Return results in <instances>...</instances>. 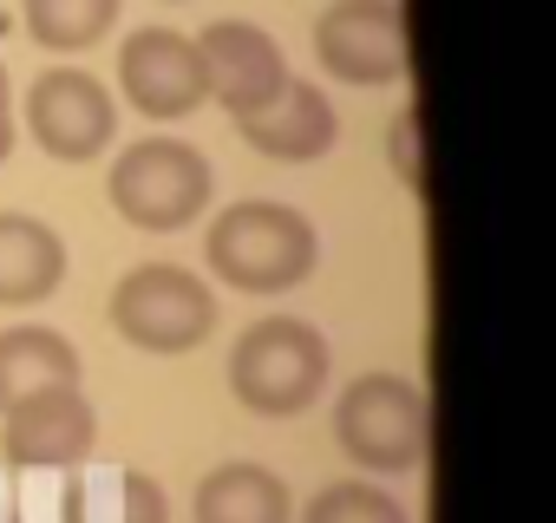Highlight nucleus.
Instances as JSON below:
<instances>
[{
    "label": "nucleus",
    "instance_id": "obj_1",
    "mask_svg": "<svg viewBox=\"0 0 556 523\" xmlns=\"http://www.w3.org/2000/svg\"><path fill=\"white\" fill-rule=\"evenodd\" d=\"M203 255H210V276L242 289V295H289V289H302L315 276L321 235H315V222L302 209L249 196V203H229L210 222Z\"/></svg>",
    "mask_w": 556,
    "mask_h": 523
},
{
    "label": "nucleus",
    "instance_id": "obj_2",
    "mask_svg": "<svg viewBox=\"0 0 556 523\" xmlns=\"http://www.w3.org/2000/svg\"><path fill=\"white\" fill-rule=\"evenodd\" d=\"M328 367L334 360H328L321 328H308L295 315H268V321L242 328V341L229 354V393L262 419H295L321 399Z\"/></svg>",
    "mask_w": 556,
    "mask_h": 523
},
{
    "label": "nucleus",
    "instance_id": "obj_3",
    "mask_svg": "<svg viewBox=\"0 0 556 523\" xmlns=\"http://www.w3.org/2000/svg\"><path fill=\"white\" fill-rule=\"evenodd\" d=\"M112 209L131 222V229H151V235H170L184 222H197L210 209V190H216V170L197 144L184 138H138L131 151L112 157Z\"/></svg>",
    "mask_w": 556,
    "mask_h": 523
},
{
    "label": "nucleus",
    "instance_id": "obj_4",
    "mask_svg": "<svg viewBox=\"0 0 556 523\" xmlns=\"http://www.w3.org/2000/svg\"><path fill=\"white\" fill-rule=\"evenodd\" d=\"M334 438L367 471H419L432 451V399L406 373H361L334 406Z\"/></svg>",
    "mask_w": 556,
    "mask_h": 523
},
{
    "label": "nucleus",
    "instance_id": "obj_5",
    "mask_svg": "<svg viewBox=\"0 0 556 523\" xmlns=\"http://www.w3.org/2000/svg\"><path fill=\"white\" fill-rule=\"evenodd\" d=\"M112 328L144 354H190L216 334V295L177 262H144L112 289Z\"/></svg>",
    "mask_w": 556,
    "mask_h": 523
},
{
    "label": "nucleus",
    "instance_id": "obj_6",
    "mask_svg": "<svg viewBox=\"0 0 556 523\" xmlns=\"http://www.w3.org/2000/svg\"><path fill=\"white\" fill-rule=\"evenodd\" d=\"M315 60L348 86H400L413 66L400 0H334L315 21Z\"/></svg>",
    "mask_w": 556,
    "mask_h": 523
},
{
    "label": "nucleus",
    "instance_id": "obj_7",
    "mask_svg": "<svg viewBox=\"0 0 556 523\" xmlns=\"http://www.w3.org/2000/svg\"><path fill=\"white\" fill-rule=\"evenodd\" d=\"M27 131L47 157L60 164H92L112 138H118V105L112 92L79 73V66H53L27 86Z\"/></svg>",
    "mask_w": 556,
    "mask_h": 523
},
{
    "label": "nucleus",
    "instance_id": "obj_8",
    "mask_svg": "<svg viewBox=\"0 0 556 523\" xmlns=\"http://www.w3.org/2000/svg\"><path fill=\"white\" fill-rule=\"evenodd\" d=\"M118 92L131 99V112H144L157 125L164 118H190L210 99L197 40H184L177 27H138L118 47Z\"/></svg>",
    "mask_w": 556,
    "mask_h": 523
},
{
    "label": "nucleus",
    "instance_id": "obj_9",
    "mask_svg": "<svg viewBox=\"0 0 556 523\" xmlns=\"http://www.w3.org/2000/svg\"><path fill=\"white\" fill-rule=\"evenodd\" d=\"M99 445V412L79 386H47L21 406H8L0 425V451L14 471H73Z\"/></svg>",
    "mask_w": 556,
    "mask_h": 523
},
{
    "label": "nucleus",
    "instance_id": "obj_10",
    "mask_svg": "<svg viewBox=\"0 0 556 523\" xmlns=\"http://www.w3.org/2000/svg\"><path fill=\"white\" fill-rule=\"evenodd\" d=\"M197 53H203V79H210V99L229 112V118H255L262 105H275V92L289 86V60L262 27L249 21H216L197 34Z\"/></svg>",
    "mask_w": 556,
    "mask_h": 523
},
{
    "label": "nucleus",
    "instance_id": "obj_11",
    "mask_svg": "<svg viewBox=\"0 0 556 523\" xmlns=\"http://www.w3.org/2000/svg\"><path fill=\"white\" fill-rule=\"evenodd\" d=\"M236 125H242L249 151H262L275 164H315L341 138V118H334L328 92L315 79H295V73H289L282 92H275V105H262L255 118H236Z\"/></svg>",
    "mask_w": 556,
    "mask_h": 523
},
{
    "label": "nucleus",
    "instance_id": "obj_12",
    "mask_svg": "<svg viewBox=\"0 0 556 523\" xmlns=\"http://www.w3.org/2000/svg\"><path fill=\"white\" fill-rule=\"evenodd\" d=\"M66 282V242L40 216L0 209V308H34Z\"/></svg>",
    "mask_w": 556,
    "mask_h": 523
},
{
    "label": "nucleus",
    "instance_id": "obj_13",
    "mask_svg": "<svg viewBox=\"0 0 556 523\" xmlns=\"http://www.w3.org/2000/svg\"><path fill=\"white\" fill-rule=\"evenodd\" d=\"M47 386H79V347L60 328H8L0 334V412Z\"/></svg>",
    "mask_w": 556,
    "mask_h": 523
},
{
    "label": "nucleus",
    "instance_id": "obj_14",
    "mask_svg": "<svg viewBox=\"0 0 556 523\" xmlns=\"http://www.w3.org/2000/svg\"><path fill=\"white\" fill-rule=\"evenodd\" d=\"M197 523H289V484L268 464H216L197 484Z\"/></svg>",
    "mask_w": 556,
    "mask_h": 523
},
{
    "label": "nucleus",
    "instance_id": "obj_15",
    "mask_svg": "<svg viewBox=\"0 0 556 523\" xmlns=\"http://www.w3.org/2000/svg\"><path fill=\"white\" fill-rule=\"evenodd\" d=\"M118 8H125V0H21L27 34L47 53H86V47H99L118 27Z\"/></svg>",
    "mask_w": 556,
    "mask_h": 523
},
{
    "label": "nucleus",
    "instance_id": "obj_16",
    "mask_svg": "<svg viewBox=\"0 0 556 523\" xmlns=\"http://www.w3.org/2000/svg\"><path fill=\"white\" fill-rule=\"evenodd\" d=\"M302 523H413V516H406V503L387 497L380 484H367V477H341V484L315 490V503H308Z\"/></svg>",
    "mask_w": 556,
    "mask_h": 523
},
{
    "label": "nucleus",
    "instance_id": "obj_17",
    "mask_svg": "<svg viewBox=\"0 0 556 523\" xmlns=\"http://www.w3.org/2000/svg\"><path fill=\"white\" fill-rule=\"evenodd\" d=\"M387 151H393V170L413 196H426V157H419V105H406L387 131Z\"/></svg>",
    "mask_w": 556,
    "mask_h": 523
},
{
    "label": "nucleus",
    "instance_id": "obj_18",
    "mask_svg": "<svg viewBox=\"0 0 556 523\" xmlns=\"http://www.w3.org/2000/svg\"><path fill=\"white\" fill-rule=\"evenodd\" d=\"M118 497H125V516H118V523H170V503H164V484H157V477L125 471V477H118Z\"/></svg>",
    "mask_w": 556,
    "mask_h": 523
},
{
    "label": "nucleus",
    "instance_id": "obj_19",
    "mask_svg": "<svg viewBox=\"0 0 556 523\" xmlns=\"http://www.w3.org/2000/svg\"><path fill=\"white\" fill-rule=\"evenodd\" d=\"M14 151V86H8V66H0V164Z\"/></svg>",
    "mask_w": 556,
    "mask_h": 523
}]
</instances>
